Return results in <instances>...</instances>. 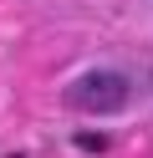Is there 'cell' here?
<instances>
[{
  "label": "cell",
  "mask_w": 153,
  "mask_h": 158,
  "mask_svg": "<svg viewBox=\"0 0 153 158\" xmlns=\"http://www.w3.org/2000/svg\"><path fill=\"white\" fill-rule=\"evenodd\" d=\"M133 97V82L122 72H82L77 82L66 87V107L77 112H92V117H107V112H122Z\"/></svg>",
  "instance_id": "1"
}]
</instances>
